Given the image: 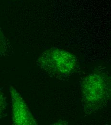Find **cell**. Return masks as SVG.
<instances>
[{
  "label": "cell",
  "instance_id": "1",
  "mask_svg": "<svg viewBox=\"0 0 111 125\" xmlns=\"http://www.w3.org/2000/svg\"><path fill=\"white\" fill-rule=\"evenodd\" d=\"M110 82L105 76L97 73L88 76L81 89L84 107L90 112L103 107L110 97Z\"/></svg>",
  "mask_w": 111,
  "mask_h": 125
},
{
  "label": "cell",
  "instance_id": "2",
  "mask_svg": "<svg viewBox=\"0 0 111 125\" xmlns=\"http://www.w3.org/2000/svg\"><path fill=\"white\" fill-rule=\"evenodd\" d=\"M37 63L41 68L52 76L64 77L75 70L77 59L68 51L59 48H51L40 56Z\"/></svg>",
  "mask_w": 111,
  "mask_h": 125
},
{
  "label": "cell",
  "instance_id": "3",
  "mask_svg": "<svg viewBox=\"0 0 111 125\" xmlns=\"http://www.w3.org/2000/svg\"><path fill=\"white\" fill-rule=\"evenodd\" d=\"M12 115L15 125H36V121L21 95L13 87L10 88Z\"/></svg>",
  "mask_w": 111,
  "mask_h": 125
},
{
  "label": "cell",
  "instance_id": "4",
  "mask_svg": "<svg viewBox=\"0 0 111 125\" xmlns=\"http://www.w3.org/2000/svg\"><path fill=\"white\" fill-rule=\"evenodd\" d=\"M7 106L6 97L4 94L0 91V117L3 115L5 110L6 109Z\"/></svg>",
  "mask_w": 111,
  "mask_h": 125
},
{
  "label": "cell",
  "instance_id": "5",
  "mask_svg": "<svg viewBox=\"0 0 111 125\" xmlns=\"http://www.w3.org/2000/svg\"><path fill=\"white\" fill-rule=\"evenodd\" d=\"M5 39L3 35L2 32L1 31L0 29V52L5 49Z\"/></svg>",
  "mask_w": 111,
  "mask_h": 125
}]
</instances>
